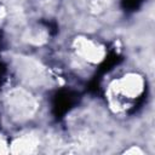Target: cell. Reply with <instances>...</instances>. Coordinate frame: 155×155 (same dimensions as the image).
<instances>
[{"instance_id":"5","label":"cell","mask_w":155,"mask_h":155,"mask_svg":"<svg viewBox=\"0 0 155 155\" xmlns=\"http://www.w3.org/2000/svg\"><path fill=\"white\" fill-rule=\"evenodd\" d=\"M8 153H11L10 139L0 136V154H8Z\"/></svg>"},{"instance_id":"4","label":"cell","mask_w":155,"mask_h":155,"mask_svg":"<svg viewBox=\"0 0 155 155\" xmlns=\"http://www.w3.org/2000/svg\"><path fill=\"white\" fill-rule=\"evenodd\" d=\"M39 147L40 138L33 132H25L10 139V149L15 154H33L39 150Z\"/></svg>"},{"instance_id":"3","label":"cell","mask_w":155,"mask_h":155,"mask_svg":"<svg viewBox=\"0 0 155 155\" xmlns=\"http://www.w3.org/2000/svg\"><path fill=\"white\" fill-rule=\"evenodd\" d=\"M4 107L11 120L24 122L35 115L38 110V101L27 88L13 87L6 93Z\"/></svg>"},{"instance_id":"1","label":"cell","mask_w":155,"mask_h":155,"mask_svg":"<svg viewBox=\"0 0 155 155\" xmlns=\"http://www.w3.org/2000/svg\"><path fill=\"white\" fill-rule=\"evenodd\" d=\"M147 78L137 69H126L108 79L104 86V99L115 115L131 113L144 98Z\"/></svg>"},{"instance_id":"2","label":"cell","mask_w":155,"mask_h":155,"mask_svg":"<svg viewBox=\"0 0 155 155\" xmlns=\"http://www.w3.org/2000/svg\"><path fill=\"white\" fill-rule=\"evenodd\" d=\"M69 51L75 61L90 68L101 65L108 56L107 45L101 39L87 34L74 35L69 42Z\"/></svg>"},{"instance_id":"6","label":"cell","mask_w":155,"mask_h":155,"mask_svg":"<svg viewBox=\"0 0 155 155\" xmlns=\"http://www.w3.org/2000/svg\"><path fill=\"white\" fill-rule=\"evenodd\" d=\"M0 67H1V59H0ZM0 69H1V68H0Z\"/></svg>"}]
</instances>
